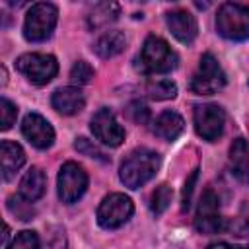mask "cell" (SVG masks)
I'll use <instances>...</instances> for the list:
<instances>
[{"instance_id":"obj_28","label":"cell","mask_w":249,"mask_h":249,"mask_svg":"<svg viewBox=\"0 0 249 249\" xmlns=\"http://www.w3.org/2000/svg\"><path fill=\"white\" fill-rule=\"evenodd\" d=\"M126 113H128V117H130L134 123H138V124H146V123L150 121V109H148V105L142 103V101H132V103L128 105Z\"/></svg>"},{"instance_id":"obj_6","label":"cell","mask_w":249,"mask_h":249,"mask_svg":"<svg viewBox=\"0 0 249 249\" xmlns=\"http://www.w3.org/2000/svg\"><path fill=\"white\" fill-rule=\"evenodd\" d=\"M224 86H226V74L222 66L214 58V54L204 53L200 56L198 70L191 80V89L196 95H212V93H218Z\"/></svg>"},{"instance_id":"obj_10","label":"cell","mask_w":249,"mask_h":249,"mask_svg":"<svg viewBox=\"0 0 249 249\" xmlns=\"http://www.w3.org/2000/svg\"><path fill=\"white\" fill-rule=\"evenodd\" d=\"M193 119H195V130L200 138L214 142L222 136L226 124V113L220 105L214 103L196 105L193 111Z\"/></svg>"},{"instance_id":"obj_17","label":"cell","mask_w":249,"mask_h":249,"mask_svg":"<svg viewBox=\"0 0 249 249\" xmlns=\"http://www.w3.org/2000/svg\"><path fill=\"white\" fill-rule=\"evenodd\" d=\"M126 47V37L123 31H105L103 35H99L93 43V53L99 56V58H113L117 56L119 53H123Z\"/></svg>"},{"instance_id":"obj_16","label":"cell","mask_w":249,"mask_h":249,"mask_svg":"<svg viewBox=\"0 0 249 249\" xmlns=\"http://www.w3.org/2000/svg\"><path fill=\"white\" fill-rule=\"evenodd\" d=\"M183 128H185V121L175 111H163L161 115H158V119L154 121V126H152L154 134L163 138V140H167V142L179 138Z\"/></svg>"},{"instance_id":"obj_19","label":"cell","mask_w":249,"mask_h":249,"mask_svg":"<svg viewBox=\"0 0 249 249\" xmlns=\"http://www.w3.org/2000/svg\"><path fill=\"white\" fill-rule=\"evenodd\" d=\"M230 163H231V173L237 179L247 177V167H249V144L245 138H235L230 146Z\"/></svg>"},{"instance_id":"obj_24","label":"cell","mask_w":249,"mask_h":249,"mask_svg":"<svg viewBox=\"0 0 249 249\" xmlns=\"http://www.w3.org/2000/svg\"><path fill=\"white\" fill-rule=\"evenodd\" d=\"M6 249H41L39 235L33 230H23L12 239V243Z\"/></svg>"},{"instance_id":"obj_1","label":"cell","mask_w":249,"mask_h":249,"mask_svg":"<svg viewBox=\"0 0 249 249\" xmlns=\"http://www.w3.org/2000/svg\"><path fill=\"white\" fill-rule=\"evenodd\" d=\"M160 156L154 150L138 148L126 156V160L121 163L119 179L128 189H138L146 185L160 169Z\"/></svg>"},{"instance_id":"obj_9","label":"cell","mask_w":249,"mask_h":249,"mask_svg":"<svg viewBox=\"0 0 249 249\" xmlns=\"http://www.w3.org/2000/svg\"><path fill=\"white\" fill-rule=\"evenodd\" d=\"M56 187H58V198L64 204H72L86 193L88 173L76 161H66L58 171Z\"/></svg>"},{"instance_id":"obj_32","label":"cell","mask_w":249,"mask_h":249,"mask_svg":"<svg viewBox=\"0 0 249 249\" xmlns=\"http://www.w3.org/2000/svg\"><path fill=\"white\" fill-rule=\"evenodd\" d=\"M206 249H239V247H237V245H230V243H226V241H218V243L208 245Z\"/></svg>"},{"instance_id":"obj_27","label":"cell","mask_w":249,"mask_h":249,"mask_svg":"<svg viewBox=\"0 0 249 249\" xmlns=\"http://www.w3.org/2000/svg\"><path fill=\"white\" fill-rule=\"evenodd\" d=\"M74 148L78 150V152H82L84 156H88V158H95V160H99V161H107V158H103V152L95 146V144H91V140H88V138H76V142H74Z\"/></svg>"},{"instance_id":"obj_35","label":"cell","mask_w":249,"mask_h":249,"mask_svg":"<svg viewBox=\"0 0 249 249\" xmlns=\"http://www.w3.org/2000/svg\"><path fill=\"white\" fill-rule=\"evenodd\" d=\"M247 249H249V247H247Z\"/></svg>"},{"instance_id":"obj_13","label":"cell","mask_w":249,"mask_h":249,"mask_svg":"<svg viewBox=\"0 0 249 249\" xmlns=\"http://www.w3.org/2000/svg\"><path fill=\"white\" fill-rule=\"evenodd\" d=\"M165 21H167V27H169L171 35L177 41H181L185 45L195 41V37L198 33V25H196V18L191 12H187V10H173V12H169L165 16Z\"/></svg>"},{"instance_id":"obj_11","label":"cell","mask_w":249,"mask_h":249,"mask_svg":"<svg viewBox=\"0 0 249 249\" xmlns=\"http://www.w3.org/2000/svg\"><path fill=\"white\" fill-rule=\"evenodd\" d=\"M89 128L93 132V136L105 144V146H111V148H117L123 144L124 140V128L121 126V123L117 121L115 113L111 109H99L93 117H91V123H89Z\"/></svg>"},{"instance_id":"obj_30","label":"cell","mask_w":249,"mask_h":249,"mask_svg":"<svg viewBox=\"0 0 249 249\" xmlns=\"http://www.w3.org/2000/svg\"><path fill=\"white\" fill-rule=\"evenodd\" d=\"M196 175H198V169H195L191 173V177L185 181V187H183V196H181V208L187 210L189 204H191V195H193V189H195V183H196Z\"/></svg>"},{"instance_id":"obj_26","label":"cell","mask_w":249,"mask_h":249,"mask_svg":"<svg viewBox=\"0 0 249 249\" xmlns=\"http://www.w3.org/2000/svg\"><path fill=\"white\" fill-rule=\"evenodd\" d=\"M0 113H2V130H8V128L16 123L18 107H16L8 97H2V99H0Z\"/></svg>"},{"instance_id":"obj_22","label":"cell","mask_w":249,"mask_h":249,"mask_svg":"<svg viewBox=\"0 0 249 249\" xmlns=\"http://www.w3.org/2000/svg\"><path fill=\"white\" fill-rule=\"evenodd\" d=\"M171 196H173V191H171L169 185L163 183V185L156 187V191L150 196V210H152V214H156V216L163 214L167 210L169 202H171Z\"/></svg>"},{"instance_id":"obj_2","label":"cell","mask_w":249,"mask_h":249,"mask_svg":"<svg viewBox=\"0 0 249 249\" xmlns=\"http://www.w3.org/2000/svg\"><path fill=\"white\" fill-rule=\"evenodd\" d=\"M177 53L167 45V41L150 35L136 56V68L142 74H165L177 66Z\"/></svg>"},{"instance_id":"obj_18","label":"cell","mask_w":249,"mask_h":249,"mask_svg":"<svg viewBox=\"0 0 249 249\" xmlns=\"http://www.w3.org/2000/svg\"><path fill=\"white\" fill-rule=\"evenodd\" d=\"M45 187H47V179H45V173L39 169V167H31L19 181V196L29 200V202H35L39 200L43 195H45Z\"/></svg>"},{"instance_id":"obj_4","label":"cell","mask_w":249,"mask_h":249,"mask_svg":"<svg viewBox=\"0 0 249 249\" xmlns=\"http://www.w3.org/2000/svg\"><path fill=\"white\" fill-rule=\"evenodd\" d=\"M58 10L51 2H37L29 8L23 21V37L31 43L47 41L56 25Z\"/></svg>"},{"instance_id":"obj_33","label":"cell","mask_w":249,"mask_h":249,"mask_svg":"<svg viewBox=\"0 0 249 249\" xmlns=\"http://www.w3.org/2000/svg\"><path fill=\"white\" fill-rule=\"evenodd\" d=\"M8 233H10V228H8V226H4V237H2V241H4V245H6V239H8Z\"/></svg>"},{"instance_id":"obj_21","label":"cell","mask_w":249,"mask_h":249,"mask_svg":"<svg viewBox=\"0 0 249 249\" xmlns=\"http://www.w3.org/2000/svg\"><path fill=\"white\" fill-rule=\"evenodd\" d=\"M146 91L152 99L163 101V99H173L177 95V86L171 80H152L146 86Z\"/></svg>"},{"instance_id":"obj_14","label":"cell","mask_w":249,"mask_h":249,"mask_svg":"<svg viewBox=\"0 0 249 249\" xmlns=\"http://www.w3.org/2000/svg\"><path fill=\"white\" fill-rule=\"evenodd\" d=\"M53 107L60 113V115H76L84 109L86 105V97L82 93L80 88L68 86V88H58L53 97H51Z\"/></svg>"},{"instance_id":"obj_20","label":"cell","mask_w":249,"mask_h":249,"mask_svg":"<svg viewBox=\"0 0 249 249\" xmlns=\"http://www.w3.org/2000/svg\"><path fill=\"white\" fill-rule=\"evenodd\" d=\"M119 12H121L119 4H115V2H99L88 14V27L89 29L105 27V25H109L111 21H115L119 18Z\"/></svg>"},{"instance_id":"obj_29","label":"cell","mask_w":249,"mask_h":249,"mask_svg":"<svg viewBox=\"0 0 249 249\" xmlns=\"http://www.w3.org/2000/svg\"><path fill=\"white\" fill-rule=\"evenodd\" d=\"M224 231H230L231 235H237V237H245V235H249V220L247 218H233V220L226 222Z\"/></svg>"},{"instance_id":"obj_31","label":"cell","mask_w":249,"mask_h":249,"mask_svg":"<svg viewBox=\"0 0 249 249\" xmlns=\"http://www.w3.org/2000/svg\"><path fill=\"white\" fill-rule=\"evenodd\" d=\"M47 249H66V235H64V230H56L53 233V237L49 239L47 243Z\"/></svg>"},{"instance_id":"obj_8","label":"cell","mask_w":249,"mask_h":249,"mask_svg":"<svg viewBox=\"0 0 249 249\" xmlns=\"http://www.w3.org/2000/svg\"><path fill=\"white\" fill-rule=\"evenodd\" d=\"M195 230L204 235H214L226 230V218L220 214V200L212 189H206L200 196L195 216Z\"/></svg>"},{"instance_id":"obj_5","label":"cell","mask_w":249,"mask_h":249,"mask_svg":"<svg viewBox=\"0 0 249 249\" xmlns=\"http://www.w3.org/2000/svg\"><path fill=\"white\" fill-rule=\"evenodd\" d=\"M16 68L35 86H45L49 84L56 72H58V62L53 54H43V53H25L16 60Z\"/></svg>"},{"instance_id":"obj_15","label":"cell","mask_w":249,"mask_h":249,"mask_svg":"<svg viewBox=\"0 0 249 249\" xmlns=\"http://www.w3.org/2000/svg\"><path fill=\"white\" fill-rule=\"evenodd\" d=\"M0 163H2V177L4 181H10L19 167L25 163V152L19 144L12 140H2L0 142Z\"/></svg>"},{"instance_id":"obj_25","label":"cell","mask_w":249,"mask_h":249,"mask_svg":"<svg viewBox=\"0 0 249 249\" xmlns=\"http://www.w3.org/2000/svg\"><path fill=\"white\" fill-rule=\"evenodd\" d=\"M93 74H95L93 68L86 60H78V62H74V66L70 70V80L74 84H78V86H84V84H89L91 82Z\"/></svg>"},{"instance_id":"obj_12","label":"cell","mask_w":249,"mask_h":249,"mask_svg":"<svg viewBox=\"0 0 249 249\" xmlns=\"http://www.w3.org/2000/svg\"><path fill=\"white\" fill-rule=\"evenodd\" d=\"M21 134L39 150H47L54 142V130L51 123L39 113H27L21 121Z\"/></svg>"},{"instance_id":"obj_23","label":"cell","mask_w":249,"mask_h":249,"mask_svg":"<svg viewBox=\"0 0 249 249\" xmlns=\"http://www.w3.org/2000/svg\"><path fill=\"white\" fill-rule=\"evenodd\" d=\"M8 210H10L16 218H19V220H23V222L33 220V214H35V210H33L31 202H29V200H25V198H21L19 195H18V196H10V198H8Z\"/></svg>"},{"instance_id":"obj_34","label":"cell","mask_w":249,"mask_h":249,"mask_svg":"<svg viewBox=\"0 0 249 249\" xmlns=\"http://www.w3.org/2000/svg\"><path fill=\"white\" fill-rule=\"evenodd\" d=\"M245 181H249V167H247V177H245Z\"/></svg>"},{"instance_id":"obj_7","label":"cell","mask_w":249,"mask_h":249,"mask_svg":"<svg viewBox=\"0 0 249 249\" xmlns=\"http://www.w3.org/2000/svg\"><path fill=\"white\" fill-rule=\"evenodd\" d=\"M132 212H134V204L126 195L111 193L101 200L97 208V224L105 230H115L126 224Z\"/></svg>"},{"instance_id":"obj_3","label":"cell","mask_w":249,"mask_h":249,"mask_svg":"<svg viewBox=\"0 0 249 249\" xmlns=\"http://www.w3.org/2000/svg\"><path fill=\"white\" fill-rule=\"evenodd\" d=\"M216 31L230 41L249 39V6L226 2L216 14Z\"/></svg>"}]
</instances>
